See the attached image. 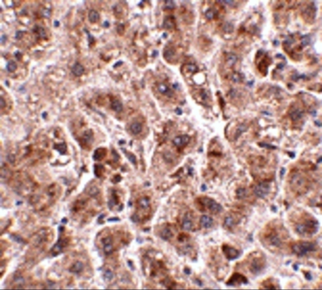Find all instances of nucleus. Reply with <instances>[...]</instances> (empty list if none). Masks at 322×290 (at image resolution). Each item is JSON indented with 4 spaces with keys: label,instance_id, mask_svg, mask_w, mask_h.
Segmentation results:
<instances>
[{
    "label": "nucleus",
    "instance_id": "1",
    "mask_svg": "<svg viewBox=\"0 0 322 290\" xmlns=\"http://www.w3.org/2000/svg\"><path fill=\"white\" fill-rule=\"evenodd\" d=\"M259 240L264 246L269 248H280L290 237L289 232L282 224L272 222L268 224L259 234Z\"/></svg>",
    "mask_w": 322,
    "mask_h": 290
},
{
    "label": "nucleus",
    "instance_id": "2",
    "mask_svg": "<svg viewBox=\"0 0 322 290\" xmlns=\"http://www.w3.org/2000/svg\"><path fill=\"white\" fill-rule=\"evenodd\" d=\"M291 222L296 232L304 237L312 236L317 233L319 229L318 221L308 215L294 219Z\"/></svg>",
    "mask_w": 322,
    "mask_h": 290
},
{
    "label": "nucleus",
    "instance_id": "3",
    "mask_svg": "<svg viewBox=\"0 0 322 290\" xmlns=\"http://www.w3.org/2000/svg\"><path fill=\"white\" fill-rule=\"evenodd\" d=\"M249 273L253 275L260 274L266 265V259L264 254L254 251L248 255L242 263Z\"/></svg>",
    "mask_w": 322,
    "mask_h": 290
},
{
    "label": "nucleus",
    "instance_id": "4",
    "mask_svg": "<svg viewBox=\"0 0 322 290\" xmlns=\"http://www.w3.org/2000/svg\"><path fill=\"white\" fill-rule=\"evenodd\" d=\"M292 253L297 256L302 257L309 252L316 250V244L312 242L299 241L293 243L291 245Z\"/></svg>",
    "mask_w": 322,
    "mask_h": 290
},
{
    "label": "nucleus",
    "instance_id": "5",
    "mask_svg": "<svg viewBox=\"0 0 322 290\" xmlns=\"http://www.w3.org/2000/svg\"><path fill=\"white\" fill-rule=\"evenodd\" d=\"M254 62L259 72L266 76L269 66L272 63V60L267 53L259 50L256 54Z\"/></svg>",
    "mask_w": 322,
    "mask_h": 290
},
{
    "label": "nucleus",
    "instance_id": "6",
    "mask_svg": "<svg viewBox=\"0 0 322 290\" xmlns=\"http://www.w3.org/2000/svg\"><path fill=\"white\" fill-rule=\"evenodd\" d=\"M200 203L204 209H207L213 214L219 213L223 210L222 206L219 204L209 198H203Z\"/></svg>",
    "mask_w": 322,
    "mask_h": 290
},
{
    "label": "nucleus",
    "instance_id": "7",
    "mask_svg": "<svg viewBox=\"0 0 322 290\" xmlns=\"http://www.w3.org/2000/svg\"><path fill=\"white\" fill-rule=\"evenodd\" d=\"M221 249L225 257L230 261L237 259L241 254L239 250L227 244H223Z\"/></svg>",
    "mask_w": 322,
    "mask_h": 290
},
{
    "label": "nucleus",
    "instance_id": "8",
    "mask_svg": "<svg viewBox=\"0 0 322 290\" xmlns=\"http://www.w3.org/2000/svg\"><path fill=\"white\" fill-rule=\"evenodd\" d=\"M249 281L246 276L239 272L233 273L226 282L227 286H236L242 284L247 285Z\"/></svg>",
    "mask_w": 322,
    "mask_h": 290
},
{
    "label": "nucleus",
    "instance_id": "9",
    "mask_svg": "<svg viewBox=\"0 0 322 290\" xmlns=\"http://www.w3.org/2000/svg\"><path fill=\"white\" fill-rule=\"evenodd\" d=\"M270 186L266 181L259 183L256 186L254 189V194L257 196L264 198L269 194L270 191Z\"/></svg>",
    "mask_w": 322,
    "mask_h": 290
},
{
    "label": "nucleus",
    "instance_id": "10",
    "mask_svg": "<svg viewBox=\"0 0 322 290\" xmlns=\"http://www.w3.org/2000/svg\"><path fill=\"white\" fill-rule=\"evenodd\" d=\"M240 221L232 216H227L225 218L223 223V227L225 230L228 231L233 232L239 225Z\"/></svg>",
    "mask_w": 322,
    "mask_h": 290
},
{
    "label": "nucleus",
    "instance_id": "11",
    "mask_svg": "<svg viewBox=\"0 0 322 290\" xmlns=\"http://www.w3.org/2000/svg\"><path fill=\"white\" fill-rule=\"evenodd\" d=\"M259 289L276 290L280 289V285L273 278L264 280L261 283Z\"/></svg>",
    "mask_w": 322,
    "mask_h": 290
},
{
    "label": "nucleus",
    "instance_id": "12",
    "mask_svg": "<svg viewBox=\"0 0 322 290\" xmlns=\"http://www.w3.org/2000/svg\"><path fill=\"white\" fill-rule=\"evenodd\" d=\"M68 243V240L67 238H59L58 241L54 245L52 249V255L54 256H56L62 251Z\"/></svg>",
    "mask_w": 322,
    "mask_h": 290
},
{
    "label": "nucleus",
    "instance_id": "13",
    "mask_svg": "<svg viewBox=\"0 0 322 290\" xmlns=\"http://www.w3.org/2000/svg\"><path fill=\"white\" fill-rule=\"evenodd\" d=\"M190 140V137L188 135H182L175 137L173 140V143L177 147L182 148L186 146Z\"/></svg>",
    "mask_w": 322,
    "mask_h": 290
},
{
    "label": "nucleus",
    "instance_id": "14",
    "mask_svg": "<svg viewBox=\"0 0 322 290\" xmlns=\"http://www.w3.org/2000/svg\"><path fill=\"white\" fill-rule=\"evenodd\" d=\"M223 9L222 8L218 9L216 7L209 8L205 14L207 19L209 20H217L220 17V11Z\"/></svg>",
    "mask_w": 322,
    "mask_h": 290
},
{
    "label": "nucleus",
    "instance_id": "15",
    "mask_svg": "<svg viewBox=\"0 0 322 290\" xmlns=\"http://www.w3.org/2000/svg\"><path fill=\"white\" fill-rule=\"evenodd\" d=\"M214 224V221L211 217L207 215H203L200 217L199 225L201 227L206 229L211 228Z\"/></svg>",
    "mask_w": 322,
    "mask_h": 290
},
{
    "label": "nucleus",
    "instance_id": "16",
    "mask_svg": "<svg viewBox=\"0 0 322 290\" xmlns=\"http://www.w3.org/2000/svg\"><path fill=\"white\" fill-rule=\"evenodd\" d=\"M171 226L166 225L161 230L160 236L165 240H170L174 236V234L171 229Z\"/></svg>",
    "mask_w": 322,
    "mask_h": 290
},
{
    "label": "nucleus",
    "instance_id": "17",
    "mask_svg": "<svg viewBox=\"0 0 322 290\" xmlns=\"http://www.w3.org/2000/svg\"><path fill=\"white\" fill-rule=\"evenodd\" d=\"M182 228L184 230L187 231H194L195 228L193 221L188 215H186L184 217L182 224Z\"/></svg>",
    "mask_w": 322,
    "mask_h": 290
},
{
    "label": "nucleus",
    "instance_id": "18",
    "mask_svg": "<svg viewBox=\"0 0 322 290\" xmlns=\"http://www.w3.org/2000/svg\"><path fill=\"white\" fill-rule=\"evenodd\" d=\"M71 72L75 76L80 77L83 75L84 72V68L81 64L76 62L72 66Z\"/></svg>",
    "mask_w": 322,
    "mask_h": 290
},
{
    "label": "nucleus",
    "instance_id": "19",
    "mask_svg": "<svg viewBox=\"0 0 322 290\" xmlns=\"http://www.w3.org/2000/svg\"><path fill=\"white\" fill-rule=\"evenodd\" d=\"M182 71L187 73L194 74L199 71L198 66L195 64H185L182 67Z\"/></svg>",
    "mask_w": 322,
    "mask_h": 290
},
{
    "label": "nucleus",
    "instance_id": "20",
    "mask_svg": "<svg viewBox=\"0 0 322 290\" xmlns=\"http://www.w3.org/2000/svg\"><path fill=\"white\" fill-rule=\"evenodd\" d=\"M106 151L103 148H98L95 151L93 158L95 160L99 161L103 159L105 156Z\"/></svg>",
    "mask_w": 322,
    "mask_h": 290
},
{
    "label": "nucleus",
    "instance_id": "21",
    "mask_svg": "<svg viewBox=\"0 0 322 290\" xmlns=\"http://www.w3.org/2000/svg\"><path fill=\"white\" fill-rule=\"evenodd\" d=\"M93 139V133L92 131H85L81 139V142L83 144H90L92 142Z\"/></svg>",
    "mask_w": 322,
    "mask_h": 290
},
{
    "label": "nucleus",
    "instance_id": "22",
    "mask_svg": "<svg viewBox=\"0 0 322 290\" xmlns=\"http://www.w3.org/2000/svg\"><path fill=\"white\" fill-rule=\"evenodd\" d=\"M88 18L90 22L94 24L99 20L100 15L97 11L95 10H91L88 13Z\"/></svg>",
    "mask_w": 322,
    "mask_h": 290
},
{
    "label": "nucleus",
    "instance_id": "23",
    "mask_svg": "<svg viewBox=\"0 0 322 290\" xmlns=\"http://www.w3.org/2000/svg\"><path fill=\"white\" fill-rule=\"evenodd\" d=\"M158 89L161 93L170 97L172 96L173 93L172 91L170 90L166 85L163 84H160L158 86Z\"/></svg>",
    "mask_w": 322,
    "mask_h": 290
},
{
    "label": "nucleus",
    "instance_id": "24",
    "mask_svg": "<svg viewBox=\"0 0 322 290\" xmlns=\"http://www.w3.org/2000/svg\"><path fill=\"white\" fill-rule=\"evenodd\" d=\"M111 107L112 109L117 113H120L123 109L122 103L119 100H115L112 102Z\"/></svg>",
    "mask_w": 322,
    "mask_h": 290
},
{
    "label": "nucleus",
    "instance_id": "25",
    "mask_svg": "<svg viewBox=\"0 0 322 290\" xmlns=\"http://www.w3.org/2000/svg\"><path fill=\"white\" fill-rule=\"evenodd\" d=\"M130 129L133 133L135 135H137L140 133L142 131V125L137 122L133 123L131 126Z\"/></svg>",
    "mask_w": 322,
    "mask_h": 290
},
{
    "label": "nucleus",
    "instance_id": "26",
    "mask_svg": "<svg viewBox=\"0 0 322 290\" xmlns=\"http://www.w3.org/2000/svg\"><path fill=\"white\" fill-rule=\"evenodd\" d=\"M138 204L141 208L145 210L149 208L150 205V201L147 197H142L139 200Z\"/></svg>",
    "mask_w": 322,
    "mask_h": 290
},
{
    "label": "nucleus",
    "instance_id": "27",
    "mask_svg": "<svg viewBox=\"0 0 322 290\" xmlns=\"http://www.w3.org/2000/svg\"><path fill=\"white\" fill-rule=\"evenodd\" d=\"M83 268V264L80 261H77L71 268L70 271L72 272L78 273L82 271Z\"/></svg>",
    "mask_w": 322,
    "mask_h": 290
},
{
    "label": "nucleus",
    "instance_id": "28",
    "mask_svg": "<svg viewBox=\"0 0 322 290\" xmlns=\"http://www.w3.org/2000/svg\"><path fill=\"white\" fill-rule=\"evenodd\" d=\"M6 67L8 71L11 73L15 71L17 68V64L14 61L12 60H10L7 62Z\"/></svg>",
    "mask_w": 322,
    "mask_h": 290
},
{
    "label": "nucleus",
    "instance_id": "29",
    "mask_svg": "<svg viewBox=\"0 0 322 290\" xmlns=\"http://www.w3.org/2000/svg\"><path fill=\"white\" fill-rule=\"evenodd\" d=\"M174 19L172 17H167L164 21V27L167 29H172L175 25Z\"/></svg>",
    "mask_w": 322,
    "mask_h": 290
},
{
    "label": "nucleus",
    "instance_id": "30",
    "mask_svg": "<svg viewBox=\"0 0 322 290\" xmlns=\"http://www.w3.org/2000/svg\"><path fill=\"white\" fill-rule=\"evenodd\" d=\"M33 31L34 33L38 34L39 37L42 38H45L46 33L43 28L39 27L38 26H35L33 28Z\"/></svg>",
    "mask_w": 322,
    "mask_h": 290
},
{
    "label": "nucleus",
    "instance_id": "31",
    "mask_svg": "<svg viewBox=\"0 0 322 290\" xmlns=\"http://www.w3.org/2000/svg\"><path fill=\"white\" fill-rule=\"evenodd\" d=\"M175 55V52L172 49H167L164 53V57L167 61L171 60Z\"/></svg>",
    "mask_w": 322,
    "mask_h": 290
},
{
    "label": "nucleus",
    "instance_id": "32",
    "mask_svg": "<svg viewBox=\"0 0 322 290\" xmlns=\"http://www.w3.org/2000/svg\"><path fill=\"white\" fill-rule=\"evenodd\" d=\"M55 147L62 153H65L66 151V145L65 142L56 145Z\"/></svg>",
    "mask_w": 322,
    "mask_h": 290
},
{
    "label": "nucleus",
    "instance_id": "33",
    "mask_svg": "<svg viewBox=\"0 0 322 290\" xmlns=\"http://www.w3.org/2000/svg\"><path fill=\"white\" fill-rule=\"evenodd\" d=\"M302 116V113L301 112L298 110H295V111L293 112L291 114L292 119L294 121L299 119Z\"/></svg>",
    "mask_w": 322,
    "mask_h": 290
},
{
    "label": "nucleus",
    "instance_id": "34",
    "mask_svg": "<svg viewBox=\"0 0 322 290\" xmlns=\"http://www.w3.org/2000/svg\"><path fill=\"white\" fill-rule=\"evenodd\" d=\"M95 174L97 177H100L101 174V171L103 169V167L101 165H98L95 166Z\"/></svg>",
    "mask_w": 322,
    "mask_h": 290
},
{
    "label": "nucleus",
    "instance_id": "35",
    "mask_svg": "<svg viewBox=\"0 0 322 290\" xmlns=\"http://www.w3.org/2000/svg\"><path fill=\"white\" fill-rule=\"evenodd\" d=\"M99 192L97 188L94 187L91 188L90 189L89 194L90 195L92 196H95L97 195Z\"/></svg>",
    "mask_w": 322,
    "mask_h": 290
},
{
    "label": "nucleus",
    "instance_id": "36",
    "mask_svg": "<svg viewBox=\"0 0 322 290\" xmlns=\"http://www.w3.org/2000/svg\"><path fill=\"white\" fill-rule=\"evenodd\" d=\"M14 55L15 57L16 60L18 61H20L22 60V54L20 52H19V51H16L14 53Z\"/></svg>",
    "mask_w": 322,
    "mask_h": 290
},
{
    "label": "nucleus",
    "instance_id": "37",
    "mask_svg": "<svg viewBox=\"0 0 322 290\" xmlns=\"http://www.w3.org/2000/svg\"><path fill=\"white\" fill-rule=\"evenodd\" d=\"M24 36V32L21 31H18L15 34V39L18 40H20Z\"/></svg>",
    "mask_w": 322,
    "mask_h": 290
},
{
    "label": "nucleus",
    "instance_id": "38",
    "mask_svg": "<svg viewBox=\"0 0 322 290\" xmlns=\"http://www.w3.org/2000/svg\"><path fill=\"white\" fill-rule=\"evenodd\" d=\"M42 14L44 17L46 18L50 17L51 15V12L50 9H45L43 11Z\"/></svg>",
    "mask_w": 322,
    "mask_h": 290
},
{
    "label": "nucleus",
    "instance_id": "39",
    "mask_svg": "<svg viewBox=\"0 0 322 290\" xmlns=\"http://www.w3.org/2000/svg\"><path fill=\"white\" fill-rule=\"evenodd\" d=\"M200 95L202 99L204 101H206L209 98L208 94L205 91H202L200 93Z\"/></svg>",
    "mask_w": 322,
    "mask_h": 290
},
{
    "label": "nucleus",
    "instance_id": "40",
    "mask_svg": "<svg viewBox=\"0 0 322 290\" xmlns=\"http://www.w3.org/2000/svg\"><path fill=\"white\" fill-rule=\"evenodd\" d=\"M124 27L123 24H119L117 28V32L118 34L120 35H121L124 32Z\"/></svg>",
    "mask_w": 322,
    "mask_h": 290
},
{
    "label": "nucleus",
    "instance_id": "41",
    "mask_svg": "<svg viewBox=\"0 0 322 290\" xmlns=\"http://www.w3.org/2000/svg\"><path fill=\"white\" fill-rule=\"evenodd\" d=\"M303 273L304 275L305 278L307 280H308V281H311L313 279V277H312L309 272L304 271Z\"/></svg>",
    "mask_w": 322,
    "mask_h": 290
},
{
    "label": "nucleus",
    "instance_id": "42",
    "mask_svg": "<svg viewBox=\"0 0 322 290\" xmlns=\"http://www.w3.org/2000/svg\"><path fill=\"white\" fill-rule=\"evenodd\" d=\"M128 159L133 164H135L136 162V157L134 155L131 154H128L127 155Z\"/></svg>",
    "mask_w": 322,
    "mask_h": 290
},
{
    "label": "nucleus",
    "instance_id": "43",
    "mask_svg": "<svg viewBox=\"0 0 322 290\" xmlns=\"http://www.w3.org/2000/svg\"><path fill=\"white\" fill-rule=\"evenodd\" d=\"M259 146H260L261 147H265L267 148H269V149H273L274 148H275V147L274 146H270L269 145H268L265 143H260L259 144Z\"/></svg>",
    "mask_w": 322,
    "mask_h": 290
},
{
    "label": "nucleus",
    "instance_id": "44",
    "mask_svg": "<svg viewBox=\"0 0 322 290\" xmlns=\"http://www.w3.org/2000/svg\"><path fill=\"white\" fill-rule=\"evenodd\" d=\"M113 154L114 156V160L115 161H117L119 159V155L115 151H112Z\"/></svg>",
    "mask_w": 322,
    "mask_h": 290
},
{
    "label": "nucleus",
    "instance_id": "45",
    "mask_svg": "<svg viewBox=\"0 0 322 290\" xmlns=\"http://www.w3.org/2000/svg\"><path fill=\"white\" fill-rule=\"evenodd\" d=\"M6 40H7V37H6V36L3 35L1 36V43H4L6 42Z\"/></svg>",
    "mask_w": 322,
    "mask_h": 290
},
{
    "label": "nucleus",
    "instance_id": "46",
    "mask_svg": "<svg viewBox=\"0 0 322 290\" xmlns=\"http://www.w3.org/2000/svg\"><path fill=\"white\" fill-rule=\"evenodd\" d=\"M123 63V62L122 61H120L117 62L115 64L113 67H114V68H116V67H119L121 65H122Z\"/></svg>",
    "mask_w": 322,
    "mask_h": 290
},
{
    "label": "nucleus",
    "instance_id": "47",
    "mask_svg": "<svg viewBox=\"0 0 322 290\" xmlns=\"http://www.w3.org/2000/svg\"><path fill=\"white\" fill-rule=\"evenodd\" d=\"M60 25V22L59 21L56 20L54 22V26L55 27H58Z\"/></svg>",
    "mask_w": 322,
    "mask_h": 290
},
{
    "label": "nucleus",
    "instance_id": "48",
    "mask_svg": "<svg viewBox=\"0 0 322 290\" xmlns=\"http://www.w3.org/2000/svg\"><path fill=\"white\" fill-rule=\"evenodd\" d=\"M292 267H293V269H294V270L295 271H298V265L295 264H294L293 265V266H292Z\"/></svg>",
    "mask_w": 322,
    "mask_h": 290
},
{
    "label": "nucleus",
    "instance_id": "49",
    "mask_svg": "<svg viewBox=\"0 0 322 290\" xmlns=\"http://www.w3.org/2000/svg\"><path fill=\"white\" fill-rule=\"evenodd\" d=\"M64 229H65V228H64V227L63 226H60L58 227V230L59 231L61 232V233L64 231Z\"/></svg>",
    "mask_w": 322,
    "mask_h": 290
},
{
    "label": "nucleus",
    "instance_id": "50",
    "mask_svg": "<svg viewBox=\"0 0 322 290\" xmlns=\"http://www.w3.org/2000/svg\"><path fill=\"white\" fill-rule=\"evenodd\" d=\"M121 179L120 176H116L115 178V181L116 182H119V181L121 180Z\"/></svg>",
    "mask_w": 322,
    "mask_h": 290
},
{
    "label": "nucleus",
    "instance_id": "51",
    "mask_svg": "<svg viewBox=\"0 0 322 290\" xmlns=\"http://www.w3.org/2000/svg\"><path fill=\"white\" fill-rule=\"evenodd\" d=\"M109 23L108 22V21H105V22L104 23H103V26L105 27L108 28L109 27Z\"/></svg>",
    "mask_w": 322,
    "mask_h": 290
},
{
    "label": "nucleus",
    "instance_id": "52",
    "mask_svg": "<svg viewBox=\"0 0 322 290\" xmlns=\"http://www.w3.org/2000/svg\"><path fill=\"white\" fill-rule=\"evenodd\" d=\"M176 112L177 114L180 115L182 114V111L180 109H177L176 110Z\"/></svg>",
    "mask_w": 322,
    "mask_h": 290
},
{
    "label": "nucleus",
    "instance_id": "53",
    "mask_svg": "<svg viewBox=\"0 0 322 290\" xmlns=\"http://www.w3.org/2000/svg\"><path fill=\"white\" fill-rule=\"evenodd\" d=\"M185 273H186V274H190V270L188 269V268L185 269Z\"/></svg>",
    "mask_w": 322,
    "mask_h": 290
},
{
    "label": "nucleus",
    "instance_id": "54",
    "mask_svg": "<svg viewBox=\"0 0 322 290\" xmlns=\"http://www.w3.org/2000/svg\"><path fill=\"white\" fill-rule=\"evenodd\" d=\"M202 190L203 191H205V190H206V186H205V185H203L202 186Z\"/></svg>",
    "mask_w": 322,
    "mask_h": 290
},
{
    "label": "nucleus",
    "instance_id": "55",
    "mask_svg": "<svg viewBox=\"0 0 322 290\" xmlns=\"http://www.w3.org/2000/svg\"><path fill=\"white\" fill-rule=\"evenodd\" d=\"M62 222L64 223H66L67 222V220L66 219H64L62 220Z\"/></svg>",
    "mask_w": 322,
    "mask_h": 290
}]
</instances>
